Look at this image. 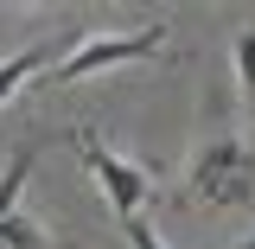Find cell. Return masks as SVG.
Here are the masks:
<instances>
[{
    "instance_id": "obj_6",
    "label": "cell",
    "mask_w": 255,
    "mask_h": 249,
    "mask_svg": "<svg viewBox=\"0 0 255 249\" xmlns=\"http://www.w3.org/2000/svg\"><path fill=\"white\" fill-rule=\"evenodd\" d=\"M0 249H45V230L26 211H13V218H0Z\"/></svg>"
},
{
    "instance_id": "obj_4",
    "label": "cell",
    "mask_w": 255,
    "mask_h": 249,
    "mask_svg": "<svg viewBox=\"0 0 255 249\" xmlns=\"http://www.w3.org/2000/svg\"><path fill=\"white\" fill-rule=\"evenodd\" d=\"M51 58H58L51 45H26V51H13V58H0V109H6L13 96L26 90L32 77H45V70H51Z\"/></svg>"
},
{
    "instance_id": "obj_3",
    "label": "cell",
    "mask_w": 255,
    "mask_h": 249,
    "mask_svg": "<svg viewBox=\"0 0 255 249\" xmlns=\"http://www.w3.org/2000/svg\"><path fill=\"white\" fill-rule=\"evenodd\" d=\"M77 154H83V166H90V179L102 186V198H109V211L115 218H140V205L153 198V166L147 160H128V154H115V147H102L90 128H77Z\"/></svg>"
},
{
    "instance_id": "obj_2",
    "label": "cell",
    "mask_w": 255,
    "mask_h": 249,
    "mask_svg": "<svg viewBox=\"0 0 255 249\" xmlns=\"http://www.w3.org/2000/svg\"><path fill=\"white\" fill-rule=\"evenodd\" d=\"M159 45H166V26H159V19H147V26H134V32H90V38H77V45L45 70V83H51V90L83 83V77H102V70H115V64L153 58Z\"/></svg>"
},
{
    "instance_id": "obj_1",
    "label": "cell",
    "mask_w": 255,
    "mask_h": 249,
    "mask_svg": "<svg viewBox=\"0 0 255 249\" xmlns=\"http://www.w3.org/2000/svg\"><path fill=\"white\" fill-rule=\"evenodd\" d=\"M185 192L217 211H255V147L243 134H211L185 160Z\"/></svg>"
},
{
    "instance_id": "obj_5",
    "label": "cell",
    "mask_w": 255,
    "mask_h": 249,
    "mask_svg": "<svg viewBox=\"0 0 255 249\" xmlns=\"http://www.w3.org/2000/svg\"><path fill=\"white\" fill-rule=\"evenodd\" d=\"M230 58H236V83H243V96L255 102V26H236V38H230Z\"/></svg>"
},
{
    "instance_id": "obj_8",
    "label": "cell",
    "mask_w": 255,
    "mask_h": 249,
    "mask_svg": "<svg viewBox=\"0 0 255 249\" xmlns=\"http://www.w3.org/2000/svg\"><path fill=\"white\" fill-rule=\"evenodd\" d=\"M230 249H255V230H249V237H236V243H230Z\"/></svg>"
},
{
    "instance_id": "obj_7",
    "label": "cell",
    "mask_w": 255,
    "mask_h": 249,
    "mask_svg": "<svg viewBox=\"0 0 255 249\" xmlns=\"http://www.w3.org/2000/svg\"><path fill=\"white\" fill-rule=\"evenodd\" d=\"M122 230H128V249H166V243H159V230H153L147 218H128Z\"/></svg>"
}]
</instances>
